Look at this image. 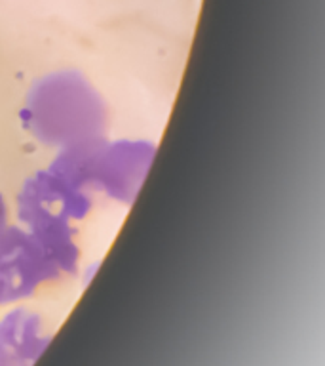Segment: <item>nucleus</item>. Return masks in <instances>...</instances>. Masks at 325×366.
Listing matches in <instances>:
<instances>
[{
  "label": "nucleus",
  "mask_w": 325,
  "mask_h": 366,
  "mask_svg": "<svg viewBox=\"0 0 325 366\" xmlns=\"http://www.w3.org/2000/svg\"><path fill=\"white\" fill-rule=\"evenodd\" d=\"M19 114L36 139L59 149L105 137V103L96 88L74 71L40 79Z\"/></svg>",
  "instance_id": "f257e3e1"
},
{
  "label": "nucleus",
  "mask_w": 325,
  "mask_h": 366,
  "mask_svg": "<svg viewBox=\"0 0 325 366\" xmlns=\"http://www.w3.org/2000/svg\"><path fill=\"white\" fill-rule=\"evenodd\" d=\"M156 145L147 139H116L97 147L90 168V187L122 204H131L147 179Z\"/></svg>",
  "instance_id": "f03ea898"
},
{
  "label": "nucleus",
  "mask_w": 325,
  "mask_h": 366,
  "mask_svg": "<svg viewBox=\"0 0 325 366\" xmlns=\"http://www.w3.org/2000/svg\"><path fill=\"white\" fill-rule=\"evenodd\" d=\"M59 269L46 254L38 240L27 229L6 225L0 233V280L4 285L6 302H21L40 286L56 280Z\"/></svg>",
  "instance_id": "7ed1b4c3"
},
{
  "label": "nucleus",
  "mask_w": 325,
  "mask_h": 366,
  "mask_svg": "<svg viewBox=\"0 0 325 366\" xmlns=\"http://www.w3.org/2000/svg\"><path fill=\"white\" fill-rule=\"evenodd\" d=\"M91 208L90 194L51 170L34 172L17 194V219L27 223L36 217H57L78 222Z\"/></svg>",
  "instance_id": "20e7f679"
},
{
  "label": "nucleus",
  "mask_w": 325,
  "mask_h": 366,
  "mask_svg": "<svg viewBox=\"0 0 325 366\" xmlns=\"http://www.w3.org/2000/svg\"><path fill=\"white\" fill-rule=\"evenodd\" d=\"M53 336L31 309L16 307L0 319V357L6 366H34Z\"/></svg>",
  "instance_id": "39448f33"
},
{
  "label": "nucleus",
  "mask_w": 325,
  "mask_h": 366,
  "mask_svg": "<svg viewBox=\"0 0 325 366\" xmlns=\"http://www.w3.org/2000/svg\"><path fill=\"white\" fill-rule=\"evenodd\" d=\"M8 225V204H6L4 194L0 193V233Z\"/></svg>",
  "instance_id": "423d86ee"
},
{
  "label": "nucleus",
  "mask_w": 325,
  "mask_h": 366,
  "mask_svg": "<svg viewBox=\"0 0 325 366\" xmlns=\"http://www.w3.org/2000/svg\"><path fill=\"white\" fill-rule=\"evenodd\" d=\"M6 292H4V285H2V280H0V305H6Z\"/></svg>",
  "instance_id": "0eeeda50"
},
{
  "label": "nucleus",
  "mask_w": 325,
  "mask_h": 366,
  "mask_svg": "<svg viewBox=\"0 0 325 366\" xmlns=\"http://www.w3.org/2000/svg\"><path fill=\"white\" fill-rule=\"evenodd\" d=\"M0 366H6V362H4V359H2V357H0Z\"/></svg>",
  "instance_id": "6e6552de"
}]
</instances>
